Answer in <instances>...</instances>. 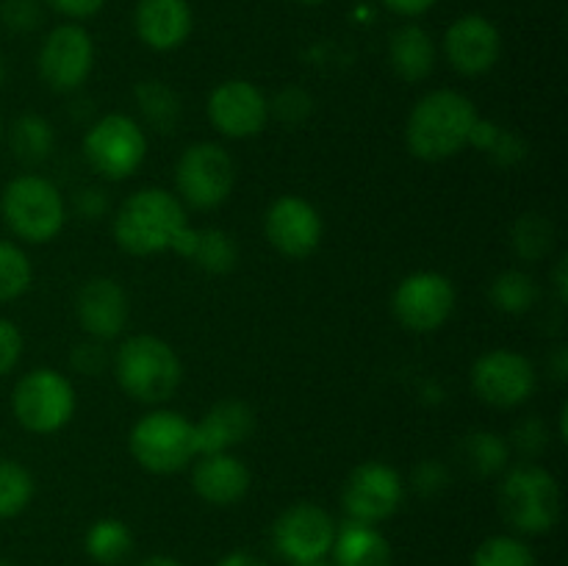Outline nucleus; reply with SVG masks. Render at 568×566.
Returning a JSON list of instances; mask_svg holds the SVG:
<instances>
[{
  "mask_svg": "<svg viewBox=\"0 0 568 566\" xmlns=\"http://www.w3.org/2000/svg\"><path fill=\"white\" fill-rule=\"evenodd\" d=\"M111 236L116 247L133 259H148L170 250L186 259L192 250L194 225L178 194L161 186H144L128 194L114 211Z\"/></svg>",
  "mask_w": 568,
  "mask_h": 566,
  "instance_id": "obj_1",
  "label": "nucleus"
},
{
  "mask_svg": "<svg viewBox=\"0 0 568 566\" xmlns=\"http://www.w3.org/2000/svg\"><path fill=\"white\" fill-rule=\"evenodd\" d=\"M477 105L458 89H430L416 100L405 122V144L419 161H447L469 148L475 131Z\"/></svg>",
  "mask_w": 568,
  "mask_h": 566,
  "instance_id": "obj_2",
  "label": "nucleus"
},
{
  "mask_svg": "<svg viewBox=\"0 0 568 566\" xmlns=\"http://www.w3.org/2000/svg\"><path fill=\"white\" fill-rule=\"evenodd\" d=\"M116 386L142 405H161L175 397L183 383L181 355L153 333H133L111 355Z\"/></svg>",
  "mask_w": 568,
  "mask_h": 566,
  "instance_id": "obj_3",
  "label": "nucleus"
},
{
  "mask_svg": "<svg viewBox=\"0 0 568 566\" xmlns=\"http://www.w3.org/2000/svg\"><path fill=\"white\" fill-rule=\"evenodd\" d=\"M0 216L14 239L50 244L70 220V205L50 178L39 172L14 175L0 192Z\"/></svg>",
  "mask_w": 568,
  "mask_h": 566,
  "instance_id": "obj_4",
  "label": "nucleus"
},
{
  "mask_svg": "<svg viewBox=\"0 0 568 566\" xmlns=\"http://www.w3.org/2000/svg\"><path fill=\"white\" fill-rule=\"evenodd\" d=\"M499 511L521 536H544L555 530L564 516L558 477L536 461L508 466L499 483Z\"/></svg>",
  "mask_w": 568,
  "mask_h": 566,
  "instance_id": "obj_5",
  "label": "nucleus"
},
{
  "mask_svg": "<svg viewBox=\"0 0 568 566\" xmlns=\"http://www.w3.org/2000/svg\"><path fill=\"white\" fill-rule=\"evenodd\" d=\"M128 449L150 475H175L197 458L192 420L172 408L148 411L131 427Z\"/></svg>",
  "mask_w": 568,
  "mask_h": 566,
  "instance_id": "obj_6",
  "label": "nucleus"
},
{
  "mask_svg": "<svg viewBox=\"0 0 568 566\" xmlns=\"http://www.w3.org/2000/svg\"><path fill=\"white\" fill-rule=\"evenodd\" d=\"M78 408L75 386L53 366H37L17 381L11 392V414L22 431L33 436H53L64 431Z\"/></svg>",
  "mask_w": 568,
  "mask_h": 566,
  "instance_id": "obj_7",
  "label": "nucleus"
},
{
  "mask_svg": "<svg viewBox=\"0 0 568 566\" xmlns=\"http://www.w3.org/2000/svg\"><path fill=\"white\" fill-rule=\"evenodd\" d=\"M81 150L89 170L103 181H125L148 159V131L131 114L111 111L87 128Z\"/></svg>",
  "mask_w": 568,
  "mask_h": 566,
  "instance_id": "obj_8",
  "label": "nucleus"
},
{
  "mask_svg": "<svg viewBox=\"0 0 568 566\" xmlns=\"http://www.w3.org/2000/svg\"><path fill=\"white\" fill-rule=\"evenodd\" d=\"M236 161L222 144L194 142L181 153L175 164L178 200L186 209L214 211L233 194Z\"/></svg>",
  "mask_w": 568,
  "mask_h": 566,
  "instance_id": "obj_9",
  "label": "nucleus"
},
{
  "mask_svg": "<svg viewBox=\"0 0 568 566\" xmlns=\"http://www.w3.org/2000/svg\"><path fill=\"white\" fill-rule=\"evenodd\" d=\"M37 70L55 94H72L94 70V39L83 22H59L44 33L37 53Z\"/></svg>",
  "mask_w": 568,
  "mask_h": 566,
  "instance_id": "obj_10",
  "label": "nucleus"
},
{
  "mask_svg": "<svg viewBox=\"0 0 568 566\" xmlns=\"http://www.w3.org/2000/svg\"><path fill=\"white\" fill-rule=\"evenodd\" d=\"M458 303L455 283L444 272L419 270L397 283L392 297V311L399 325L410 333H436L449 322Z\"/></svg>",
  "mask_w": 568,
  "mask_h": 566,
  "instance_id": "obj_11",
  "label": "nucleus"
},
{
  "mask_svg": "<svg viewBox=\"0 0 568 566\" xmlns=\"http://www.w3.org/2000/svg\"><path fill=\"white\" fill-rule=\"evenodd\" d=\"M469 381L477 397L491 408H519L536 394L538 372L525 353L497 347L475 358Z\"/></svg>",
  "mask_w": 568,
  "mask_h": 566,
  "instance_id": "obj_12",
  "label": "nucleus"
},
{
  "mask_svg": "<svg viewBox=\"0 0 568 566\" xmlns=\"http://www.w3.org/2000/svg\"><path fill=\"white\" fill-rule=\"evenodd\" d=\"M333 538L336 522L316 503L288 505L272 525V547L292 566L325 560L331 555Z\"/></svg>",
  "mask_w": 568,
  "mask_h": 566,
  "instance_id": "obj_13",
  "label": "nucleus"
},
{
  "mask_svg": "<svg viewBox=\"0 0 568 566\" xmlns=\"http://www.w3.org/2000/svg\"><path fill=\"white\" fill-rule=\"evenodd\" d=\"M405 499V481L386 461H364L349 472L342 488L347 519L381 525L392 519Z\"/></svg>",
  "mask_w": 568,
  "mask_h": 566,
  "instance_id": "obj_14",
  "label": "nucleus"
},
{
  "mask_svg": "<svg viewBox=\"0 0 568 566\" xmlns=\"http://www.w3.org/2000/svg\"><path fill=\"white\" fill-rule=\"evenodd\" d=\"M205 114L216 133L227 139H253L264 133L270 117V98L247 78H227L216 83L205 100Z\"/></svg>",
  "mask_w": 568,
  "mask_h": 566,
  "instance_id": "obj_15",
  "label": "nucleus"
},
{
  "mask_svg": "<svg viewBox=\"0 0 568 566\" xmlns=\"http://www.w3.org/2000/svg\"><path fill=\"white\" fill-rule=\"evenodd\" d=\"M266 242L286 259H308L320 250L322 236H325V222L300 194H281L270 203L264 214Z\"/></svg>",
  "mask_w": 568,
  "mask_h": 566,
  "instance_id": "obj_16",
  "label": "nucleus"
},
{
  "mask_svg": "<svg viewBox=\"0 0 568 566\" xmlns=\"http://www.w3.org/2000/svg\"><path fill=\"white\" fill-rule=\"evenodd\" d=\"M444 55L464 78H480L503 59V33L486 14H464L444 31Z\"/></svg>",
  "mask_w": 568,
  "mask_h": 566,
  "instance_id": "obj_17",
  "label": "nucleus"
},
{
  "mask_svg": "<svg viewBox=\"0 0 568 566\" xmlns=\"http://www.w3.org/2000/svg\"><path fill=\"white\" fill-rule=\"evenodd\" d=\"M75 320L87 338L114 342L125 333L131 320V297L125 286L109 275H94L83 281L75 292Z\"/></svg>",
  "mask_w": 568,
  "mask_h": 566,
  "instance_id": "obj_18",
  "label": "nucleus"
},
{
  "mask_svg": "<svg viewBox=\"0 0 568 566\" xmlns=\"http://www.w3.org/2000/svg\"><path fill=\"white\" fill-rule=\"evenodd\" d=\"M133 31L144 48L172 53L192 37V6L189 0H139L133 9Z\"/></svg>",
  "mask_w": 568,
  "mask_h": 566,
  "instance_id": "obj_19",
  "label": "nucleus"
},
{
  "mask_svg": "<svg viewBox=\"0 0 568 566\" xmlns=\"http://www.w3.org/2000/svg\"><path fill=\"white\" fill-rule=\"evenodd\" d=\"M250 483H253V475L239 455L211 453L194 458L192 488L203 503L214 508H231L242 503L250 492Z\"/></svg>",
  "mask_w": 568,
  "mask_h": 566,
  "instance_id": "obj_20",
  "label": "nucleus"
},
{
  "mask_svg": "<svg viewBox=\"0 0 568 566\" xmlns=\"http://www.w3.org/2000/svg\"><path fill=\"white\" fill-rule=\"evenodd\" d=\"M192 425L197 455L231 453L253 436L255 414L244 400H220Z\"/></svg>",
  "mask_w": 568,
  "mask_h": 566,
  "instance_id": "obj_21",
  "label": "nucleus"
},
{
  "mask_svg": "<svg viewBox=\"0 0 568 566\" xmlns=\"http://www.w3.org/2000/svg\"><path fill=\"white\" fill-rule=\"evenodd\" d=\"M436 42L419 22H403L388 37V64L405 83L427 81L436 70Z\"/></svg>",
  "mask_w": 568,
  "mask_h": 566,
  "instance_id": "obj_22",
  "label": "nucleus"
},
{
  "mask_svg": "<svg viewBox=\"0 0 568 566\" xmlns=\"http://www.w3.org/2000/svg\"><path fill=\"white\" fill-rule=\"evenodd\" d=\"M333 566H392L394 549L377 525L347 519L336 525L333 538Z\"/></svg>",
  "mask_w": 568,
  "mask_h": 566,
  "instance_id": "obj_23",
  "label": "nucleus"
},
{
  "mask_svg": "<svg viewBox=\"0 0 568 566\" xmlns=\"http://www.w3.org/2000/svg\"><path fill=\"white\" fill-rule=\"evenodd\" d=\"M133 100H136L139 125L144 131H155L161 137L175 133L183 120V100L170 83L159 81V78H148L133 87Z\"/></svg>",
  "mask_w": 568,
  "mask_h": 566,
  "instance_id": "obj_24",
  "label": "nucleus"
},
{
  "mask_svg": "<svg viewBox=\"0 0 568 566\" xmlns=\"http://www.w3.org/2000/svg\"><path fill=\"white\" fill-rule=\"evenodd\" d=\"M6 142H9L11 155L22 166L33 170V166H42L53 155L55 128L48 117L37 114V111H26V114L14 117L11 125H6Z\"/></svg>",
  "mask_w": 568,
  "mask_h": 566,
  "instance_id": "obj_25",
  "label": "nucleus"
},
{
  "mask_svg": "<svg viewBox=\"0 0 568 566\" xmlns=\"http://www.w3.org/2000/svg\"><path fill=\"white\" fill-rule=\"evenodd\" d=\"M133 544H136L133 530L128 527V522L116 519V516H103V519L92 522L83 536V549L98 566H120L122 560L131 558Z\"/></svg>",
  "mask_w": 568,
  "mask_h": 566,
  "instance_id": "obj_26",
  "label": "nucleus"
},
{
  "mask_svg": "<svg viewBox=\"0 0 568 566\" xmlns=\"http://www.w3.org/2000/svg\"><path fill=\"white\" fill-rule=\"evenodd\" d=\"M186 261H192L205 275H227L239 264V244L222 228H194Z\"/></svg>",
  "mask_w": 568,
  "mask_h": 566,
  "instance_id": "obj_27",
  "label": "nucleus"
},
{
  "mask_svg": "<svg viewBox=\"0 0 568 566\" xmlns=\"http://www.w3.org/2000/svg\"><path fill=\"white\" fill-rule=\"evenodd\" d=\"M508 438L494 431H471L460 442V458L475 475L497 477L510 466Z\"/></svg>",
  "mask_w": 568,
  "mask_h": 566,
  "instance_id": "obj_28",
  "label": "nucleus"
},
{
  "mask_svg": "<svg viewBox=\"0 0 568 566\" xmlns=\"http://www.w3.org/2000/svg\"><path fill=\"white\" fill-rule=\"evenodd\" d=\"M488 300L497 311L510 316H521L532 311L541 300V286L525 270H505L488 286Z\"/></svg>",
  "mask_w": 568,
  "mask_h": 566,
  "instance_id": "obj_29",
  "label": "nucleus"
},
{
  "mask_svg": "<svg viewBox=\"0 0 568 566\" xmlns=\"http://www.w3.org/2000/svg\"><path fill=\"white\" fill-rule=\"evenodd\" d=\"M555 239H558L555 222L536 211L521 214L510 228V247L521 261H544L552 253Z\"/></svg>",
  "mask_w": 568,
  "mask_h": 566,
  "instance_id": "obj_30",
  "label": "nucleus"
},
{
  "mask_svg": "<svg viewBox=\"0 0 568 566\" xmlns=\"http://www.w3.org/2000/svg\"><path fill=\"white\" fill-rule=\"evenodd\" d=\"M37 494V481L31 469L14 458H0V519H14Z\"/></svg>",
  "mask_w": 568,
  "mask_h": 566,
  "instance_id": "obj_31",
  "label": "nucleus"
},
{
  "mask_svg": "<svg viewBox=\"0 0 568 566\" xmlns=\"http://www.w3.org/2000/svg\"><path fill=\"white\" fill-rule=\"evenodd\" d=\"M33 283V264L11 239H0V303L20 300Z\"/></svg>",
  "mask_w": 568,
  "mask_h": 566,
  "instance_id": "obj_32",
  "label": "nucleus"
},
{
  "mask_svg": "<svg viewBox=\"0 0 568 566\" xmlns=\"http://www.w3.org/2000/svg\"><path fill=\"white\" fill-rule=\"evenodd\" d=\"M471 566H538L530 544L519 536H488L471 553Z\"/></svg>",
  "mask_w": 568,
  "mask_h": 566,
  "instance_id": "obj_33",
  "label": "nucleus"
},
{
  "mask_svg": "<svg viewBox=\"0 0 568 566\" xmlns=\"http://www.w3.org/2000/svg\"><path fill=\"white\" fill-rule=\"evenodd\" d=\"M311 114H314V98H311L308 89L297 87V83L283 87L270 100V117L281 120L283 125H303Z\"/></svg>",
  "mask_w": 568,
  "mask_h": 566,
  "instance_id": "obj_34",
  "label": "nucleus"
},
{
  "mask_svg": "<svg viewBox=\"0 0 568 566\" xmlns=\"http://www.w3.org/2000/svg\"><path fill=\"white\" fill-rule=\"evenodd\" d=\"M0 22L9 33H33L44 22L42 0H3L0 3Z\"/></svg>",
  "mask_w": 568,
  "mask_h": 566,
  "instance_id": "obj_35",
  "label": "nucleus"
},
{
  "mask_svg": "<svg viewBox=\"0 0 568 566\" xmlns=\"http://www.w3.org/2000/svg\"><path fill=\"white\" fill-rule=\"evenodd\" d=\"M510 453H519L525 461H536L549 447V427L541 416H527L514 427L510 436Z\"/></svg>",
  "mask_w": 568,
  "mask_h": 566,
  "instance_id": "obj_36",
  "label": "nucleus"
},
{
  "mask_svg": "<svg viewBox=\"0 0 568 566\" xmlns=\"http://www.w3.org/2000/svg\"><path fill=\"white\" fill-rule=\"evenodd\" d=\"M410 486H414V492L425 499L442 497L449 486L447 464H442V461L436 458L419 461V464L414 466V472H410Z\"/></svg>",
  "mask_w": 568,
  "mask_h": 566,
  "instance_id": "obj_37",
  "label": "nucleus"
},
{
  "mask_svg": "<svg viewBox=\"0 0 568 566\" xmlns=\"http://www.w3.org/2000/svg\"><path fill=\"white\" fill-rule=\"evenodd\" d=\"M70 366H72V372H78V375L98 377L100 372L109 366V353H105V344L94 342V338H83V342L72 344Z\"/></svg>",
  "mask_w": 568,
  "mask_h": 566,
  "instance_id": "obj_38",
  "label": "nucleus"
},
{
  "mask_svg": "<svg viewBox=\"0 0 568 566\" xmlns=\"http://www.w3.org/2000/svg\"><path fill=\"white\" fill-rule=\"evenodd\" d=\"M22 350H26V338H22L20 327L6 320V316H0V377L11 375L17 370Z\"/></svg>",
  "mask_w": 568,
  "mask_h": 566,
  "instance_id": "obj_39",
  "label": "nucleus"
},
{
  "mask_svg": "<svg viewBox=\"0 0 568 566\" xmlns=\"http://www.w3.org/2000/svg\"><path fill=\"white\" fill-rule=\"evenodd\" d=\"M109 194L100 186H81L75 192V198H72V211L87 222L103 220V216L109 214Z\"/></svg>",
  "mask_w": 568,
  "mask_h": 566,
  "instance_id": "obj_40",
  "label": "nucleus"
},
{
  "mask_svg": "<svg viewBox=\"0 0 568 566\" xmlns=\"http://www.w3.org/2000/svg\"><path fill=\"white\" fill-rule=\"evenodd\" d=\"M105 3L109 0H42L44 9L67 17V22L92 20V17H98L105 9Z\"/></svg>",
  "mask_w": 568,
  "mask_h": 566,
  "instance_id": "obj_41",
  "label": "nucleus"
},
{
  "mask_svg": "<svg viewBox=\"0 0 568 566\" xmlns=\"http://www.w3.org/2000/svg\"><path fill=\"white\" fill-rule=\"evenodd\" d=\"M488 155H491V159L497 161L499 166H514V164H519V161L527 155V144L521 142V139L516 137V133L499 131L497 142L491 144Z\"/></svg>",
  "mask_w": 568,
  "mask_h": 566,
  "instance_id": "obj_42",
  "label": "nucleus"
},
{
  "mask_svg": "<svg viewBox=\"0 0 568 566\" xmlns=\"http://www.w3.org/2000/svg\"><path fill=\"white\" fill-rule=\"evenodd\" d=\"M381 3L386 6L392 14L408 17V20H414V17L427 14V11H430L433 6L438 3V0H381Z\"/></svg>",
  "mask_w": 568,
  "mask_h": 566,
  "instance_id": "obj_43",
  "label": "nucleus"
},
{
  "mask_svg": "<svg viewBox=\"0 0 568 566\" xmlns=\"http://www.w3.org/2000/svg\"><path fill=\"white\" fill-rule=\"evenodd\" d=\"M552 292H555V300H558V305L568 303V259L566 255H560L558 264H555V270H552Z\"/></svg>",
  "mask_w": 568,
  "mask_h": 566,
  "instance_id": "obj_44",
  "label": "nucleus"
},
{
  "mask_svg": "<svg viewBox=\"0 0 568 566\" xmlns=\"http://www.w3.org/2000/svg\"><path fill=\"white\" fill-rule=\"evenodd\" d=\"M549 372H552V377L558 383L568 381V347L566 344H558V347L552 350V355H549Z\"/></svg>",
  "mask_w": 568,
  "mask_h": 566,
  "instance_id": "obj_45",
  "label": "nucleus"
},
{
  "mask_svg": "<svg viewBox=\"0 0 568 566\" xmlns=\"http://www.w3.org/2000/svg\"><path fill=\"white\" fill-rule=\"evenodd\" d=\"M216 566H270V564H266V560H261L258 555L236 549V553H227L225 558L216 560Z\"/></svg>",
  "mask_w": 568,
  "mask_h": 566,
  "instance_id": "obj_46",
  "label": "nucleus"
},
{
  "mask_svg": "<svg viewBox=\"0 0 568 566\" xmlns=\"http://www.w3.org/2000/svg\"><path fill=\"white\" fill-rule=\"evenodd\" d=\"M139 566H183L178 558H170V555H150Z\"/></svg>",
  "mask_w": 568,
  "mask_h": 566,
  "instance_id": "obj_47",
  "label": "nucleus"
},
{
  "mask_svg": "<svg viewBox=\"0 0 568 566\" xmlns=\"http://www.w3.org/2000/svg\"><path fill=\"white\" fill-rule=\"evenodd\" d=\"M6 83V61H3V55H0V87H3Z\"/></svg>",
  "mask_w": 568,
  "mask_h": 566,
  "instance_id": "obj_48",
  "label": "nucleus"
},
{
  "mask_svg": "<svg viewBox=\"0 0 568 566\" xmlns=\"http://www.w3.org/2000/svg\"><path fill=\"white\" fill-rule=\"evenodd\" d=\"M294 3H300V6H320V3H325V0H294Z\"/></svg>",
  "mask_w": 568,
  "mask_h": 566,
  "instance_id": "obj_49",
  "label": "nucleus"
},
{
  "mask_svg": "<svg viewBox=\"0 0 568 566\" xmlns=\"http://www.w3.org/2000/svg\"><path fill=\"white\" fill-rule=\"evenodd\" d=\"M6 139V122H3V117H0V142H3Z\"/></svg>",
  "mask_w": 568,
  "mask_h": 566,
  "instance_id": "obj_50",
  "label": "nucleus"
},
{
  "mask_svg": "<svg viewBox=\"0 0 568 566\" xmlns=\"http://www.w3.org/2000/svg\"><path fill=\"white\" fill-rule=\"evenodd\" d=\"M297 566H325V560H320V564H297Z\"/></svg>",
  "mask_w": 568,
  "mask_h": 566,
  "instance_id": "obj_51",
  "label": "nucleus"
},
{
  "mask_svg": "<svg viewBox=\"0 0 568 566\" xmlns=\"http://www.w3.org/2000/svg\"><path fill=\"white\" fill-rule=\"evenodd\" d=\"M0 566H14V564H9V560H3V558H0Z\"/></svg>",
  "mask_w": 568,
  "mask_h": 566,
  "instance_id": "obj_52",
  "label": "nucleus"
}]
</instances>
